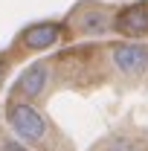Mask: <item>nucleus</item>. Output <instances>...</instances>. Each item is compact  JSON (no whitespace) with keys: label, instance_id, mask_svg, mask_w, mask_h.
Listing matches in <instances>:
<instances>
[{"label":"nucleus","instance_id":"f257e3e1","mask_svg":"<svg viewBox=\"0 0 148 151\" xmlns=\"http://www.w3.org/2000/svg\"><path fill=\"white\" fill-rule=\"evenodd\" d=\"M6 122L9 128L18 134L23 142L38 145L47 139V119L29 105V102H12L9 111H6Z\"/></svg>","mask_w":148,"mask_h":151},{"label":"nucleus","instance_id":"6e6552de","mask_svg":"<svg viewBox=\"0 0 148 151\" xmlns=\"http://www.w3.org/2000/svg\"><path fill=\"white\" fill-rule=\"evenodd\" d=\"M3 151H26V148H23V145H18V142H6V145H3Z\"/></svg>","mask_w":148,"mask_h":151},{"label":"nucleus","instance_id":"1a4fd4ad","mask_svg":"<svg viewBox=\"0 0 148 151\" xmlns=\"http://www.w3.org/2000/svg\"><path fill=\"white\" fill-rule=\"evenodd\" d=\"M3 73H6V64H3V61H0V78H3Z\"/></svg>","mask_w":148,"mask_h":151},{"label":"nucleus","instance_id":"20e7f679","mask_svg":"<svg viewBox=\"0 0 148 151\" xmlns=\"http://www.w3.org/2000/svg\"><path fill=\"white\" fill-rule=\"evenodd\" d=\"M113 26L122 32V35H131V38H148V0L142 3H134V6H125Z\"/></svg>","mask_w":148,"mask_h":151},{"label":"nucleus","instance_id":"423d86ee","mask_svg":"<svg viewBox=\"0 0 148 151\" xmlns=\"http://www.w3.org/2000/svg\"><path fill=\"white\" fill-rule=\"evenodd\" d=\"M78 29L84 35H102V32L111 29V15L105 9H99V6H87L81 20H78Z\"/></svg>","mask_w":148,"mask_h":151},{"label":"nucleus","instance_id":"39448f33","mask_svg":"<svg viewBox=\"0 0 148 151\" xmlns=\"http://www.w3.org/2000/svg\"><path fill=\"white\" fill-rule=\"evenodd\" d=\"M61 32H64L61 23H50V20H44V23H32V26L23 29L20 44L29 47V50H50V47H55L58 41H61Z\"/></svg>","mask_w":148,"mask_h":151},{"label":"nucleus","instance_id":"f03ea898","mask_svg":"<svg viewBox=\"0 0 148 151\" xmlns=\"http://www.w3.org/2000/svg\"><path fill=\"white\" fill-rule=\"evenodd\" d=\"M111 58H113V67L122 76H142L148 70V47L145 44H116Z\"/></svg>","mask_w":148,"mask_h":151},{"label":"nucleus","instance_id":"0eeeda50","mask_svg":"<svg viewBox=\"0 0 148 151\" xmlns=\"http://www.w3.org/2000/svg\"><path fill=\"white\" fill-rule=\"evenodd\" d=\"M102 151H142L137 142H131V139H111V142H105Z\"/></svg>","mask_w":148,"mask_h":151},{"label":"nucleus","instance_id":"7ed1b4c3","mask_svg":"<svg viewBox=\"0 0 148 151\" xmlns=\"http://www.w3.org/2000/svg\"><path fill=\"white\" fill-rule=\"evenodd\" d=\"M47 84H50V64L47 61H38V64L26 67L20 73L18 84H15V93L20 99H26V102H32V99H38V96L47 90Z\"/></svg>","mask_w":148,"mask_h":151}]
</instances>
